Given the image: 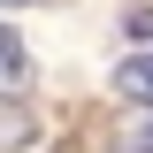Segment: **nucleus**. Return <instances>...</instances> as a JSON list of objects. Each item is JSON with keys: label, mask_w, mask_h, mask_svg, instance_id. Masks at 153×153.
Listing matches in <instances>:
<instances>
[{"label": "nucleus", "mask_w": 153, "mask_h": 153, "mask_svg": "<svg viewBox=\"0 0 153 153\" xmlns=\"http://www.w3.org/2000/svg\"><path fill=\"white\" fill-rule=\"evenodd\" d=\"M31 92V54H23V38L0 23V100H23Z\"/></svg>", "instance_id": "f257e3e1"}, {"label": "nucleus", "mask_w": 153, "mask_h": 153, "mask_svg": "<svg viewBox=\"0 0 153 153\" xmlns=\"http://www.w3.org/2000/svg\"><path fill=\"white\" fill-rule=\"evenodd\" d=\"M115 92H123V100H138V107H153V46H138V54L115 69Z\"/></svg>", "instance_id": "f03ea898"}, {"label": "nucleus", "mask_w": 153, "mask_h": 153, "mask_svg": "<svg viewBox=\"0 0 153 153\" xmlns=\"http://www.w3.org/2000/svg\"><path fill=\"white\" fill-rule=\"evenodd\" d=\"M115 153H153V107L138 115V123H123V130H115Z\"/></svg>", "instance_id": "7ed1b4c3"}, {"label": "nucleus", "mask_w": 153, "mask_h": 153, "mask_svg": "<svg viewBox=\"0 0 153 153\" xmlns=\"http://www.w3.org/2000/svg\"><path fill=\"white\" fill-rule=\"evenodd\" d=\"M130 38H138V46L153 38V8H138V16H130Z\"/></svg>", "instance_id": "20e7f679"}, {"label": "nucleus", "mask_w": 153, "mask_h": 153, "mask_svg": "<svg viewBox=\"0 0 153 153\" xmlns=\"http://www.w3.org/2000/svg\"><path fill=\"white\" fill-rule=\"evenodd\" d=\"M0 8H23V0H0Z\"/></svg>", "instance_id": "39448f33"}]
</instances>
